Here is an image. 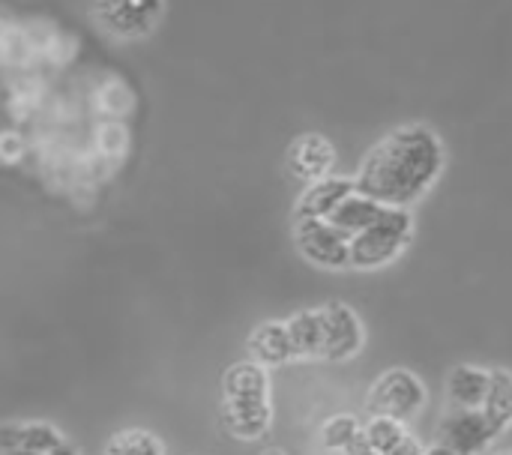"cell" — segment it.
<instances>
[{
	"instance_id": "7c38bea8",
	"label": "cell",
	"mask_w": 512,
	"mask_h": 455,
	"mask_svg": "<svg viewBox=\"0 0 512 455\" xmlns=\"http://www.w3.org/2000/svg\"><path fill=\"white\" fill-rule=\"evenodd\" d=\"M225 402H270V378L261 363H234L222 378Z\"/></svg>"
},
{
	"instance_id": "9c48e42d",
	"label": "cell",
	"mask_w": 512,
	"mask_h": 455,
	"mask_svg": "<svg viewBox=\"0 0 512 455\" xmlns=\"http://www.w3.org/2000/svg\"><path fill=\"white\" fill-rule=\"evenodd\" d=\"M357 189L348 177H324L318 183H309L306 192L297 201V219H330L333 210Z\"/></svg>"
},
{
	"instance_id": "9a60e30c",
	"label": "cell",
	"mask_w": 512,
	"mask_h": 455,
	"mask_svg": "<svg viewBox=\"0 0 512 455\" xmlns=\"http://www.w3.org/2000/svg\"><path fill=\"white\" fill-rule=\"evenodd\" d=\"M384 210H387V204H381V201L369 198L366 192L354 189V192H351V195L336 207V210H333L330 222L354 240L360 231H366L372 222H378Z\"/></svg>"
},
{
	"instance_id": "484cf974",
	"label": "cell",
	"mask_w": 512,
	"mask_h": 455,
	"mask_svg": "<svg viewBox=\"0 0 512 455\" xmlns=\"http://www.w3.org/2000/svg\"><path fill=\"white\" fill-rule=\"evenodd\" d=\"M45 455H78L69 444H63V447H57V450H51V453H45Z\"/></svg>"
},
{
	"instance_id": "ac0fdd59",
	"label": "cell",
	"mask_w": 512,
	"mask_h": 455,
	"mask_svg": "<svg viewBox=\"0 0 512 455\" xmlns=\"http://www.w3.org/2000/svg\"><path fill=\"white\" fill-rule=\"evenodd\" d=\"M363 432H366L369 450L381 455H390L408 438V426L393 417H375L369 426H363Z\"/></svg>"
},
{
	"instance_id": "2e32d148",
	"label": "cell",
	"mask_w": 512,
	"mask_h": 455,
	"mask_svg": "<svg viewBox=\"0 0 512 455\" xmlns=\"http://www.w3.org/2000/svg\"><path fill=\"white\" fill-rule=\"evenodd\" d=\"M288 333L294 342L297 357H324L327 351V327H324V309H303L288 321Z\"/></svg>"
},
{
	"instance_id": "cb8c5ba5",
	"label": "cell",
	"mask_w": 512,
	"mask_h": 455,
	"mask_svg": "<svg viewBox=\"0 0 512 455\" xmlns=\"http://www.w3.org/2000/svg\"><path fill=\"white\" fill-rule=\"evenodd\" d=\"M390 455H426V447H423L417 438H411V435H408V438H405V441H402V444H399V447H396Z\"/></svg>"
},
{
	"instance_id": "6da1fadb",
	"label": "cell",
	"mask_w": 512,
	"mask_h": 455,
	"mask_svg": "<svg viewBox=\"0 0 512 455\" xmlns=\"http://www.w3.org/2000/svg\"><path fill=\"white\" fill-rule=\"evenodd\" d=\"M444 162V144L429 126H399L369 150L354 183L387 207H408L438 183Z\"/></svg>"
},
{
	"instance_id": "d4e9b609",
	"label": "cell",
	"mask_w": 512,
	"mask_h": 455,
	"mask_svg": "<svg viewBox=\"0 0 512 455\" xmlns=\"http://www.w3.org/2000/svg\"><path fill=\"white\" fill-rule=\"evenodd\" d=\"M426 455H459V453H453L450 447H444V444H435V447H429L426 450Z\"/></svg>"
},
{
	"instance_id": "4316f807",
	"label": "cell",
	"mask_w": 512,
	"mask_h": 455,
	"mask_svg": "<svg viewBox=\"0 0 512 455\" xmlns=\"http://www.w3.org/2000/svg\"><path fill=\"white\" fill-rule=\"evenodd\" d=\"M261 455H288V453H282L279 447H270V450H264V453H261Z\"/></svg>"
},
{
	"instance_id": "603a6c76",
	"label": "cell",
	"mask_w": 512,
	"mask_h": 455,
	"mask_svg": "<svg viewBox=\"0 0 512 455\" xmlns=\"http://www.w3.org/2000/svg\"><path fill=\"white\" fill-rule=\"evenodd\" d=\"M3 156H6V162H15L18 156H24V141L15 132L3 135Z\"/></svg>"
},
{
	"instance_id": "5b68a950",
	"label": "cell",
	"mask_w": 512,
	"mask_h": 455,
	"mask_svg": "<svg viewBox=\"0 0 512 455\" xmlns=\"http://www.w3.org/2000/svg\"><path fill=\"white\" fill-rule=\"evenodd\" d=\"M165 9V0H96L93 15L114 39H141L153 33Z\"/></svg>"
},
{
	"instance_id": "8992f818",
	"label": "cell",
	"mask_w": 512,
	"mask_h": 455,
	"mask_svg": "<svg viewBox=\"0 0 512 455\" xmlns=\"http://www.w3.org/2000/svg\"><path fill=\"white\" fill-rule=\"evenodd\" d=\"M498 426L486 417V411H456L441 423L438 432V444L450 447L459 455H480L495 438H498Z\"/></svg>"
},
{
	"instance_id": "4fadbf2b",
	"label": "cell",
	"mask_w": 512,
	"mask_h": 455,
	"mask_svg": "<svg viewBox=\"0 0 512 455\" xmlns=\"http://www.w3.org/2000/svg\"><path fill=\"white\" fill-rule=\"evenodd\" d=\"M63 435L48 423H6L0 432V450H21L30 455H45L63 447Z\"/></svg>"
},
{
	"instance_id": "e0dca14e",
	"label": "cell",
	"mask_w": 512,
	"mask_h": 455,
	"mask_svg": "<svg viewBox=\"0 0 512 455\" xmlns=\"http://www.w3.org/2000/svg\"><path fill=\"white\" fill-rule=\"evenodd\" d=\"M486 417L498 426V432L504 435V429L512 426V372L507 369H492V393L486 399Z\"/></svg>"
},
{
	"instance_id": "3957f363",
	"label": "cell",
	"mask_w": 512,
	"mask_h": 455,
	"mask_svg": "<svg viewBox=\"0 0 512 455\" xmlns=\"http://www.w3.org/2000/svg\"><path fill=\"white\" fill-rule=\"evenodd\" d=\"M294 240L303 258L324 270L351 267V237L339 231L330 219H297Z\"/></svg>"
},
{
	"instance_id": "8fae6325",
	"label": "cell",
	"mask_w": 512,
	"mask_h": 455,
	"mask_svg": "<svg viewBox=\"0 0 512 455\" xmlns=\"http://www.w3.org/2000/svg\"><path fill=\"white\" fill-rule=\"evenodd\" d=\"M273 423L270 402H225L222 405V426L231 438L258 441L267 435Z\"/></svg>"
},
{
	"instance_id": "277c9868",
	"label": "cell",
	"mask_w": 512,
	"mask_h": 455,
	"mask_svg": "<svg viewBox=\"0 0 512 455\" xmlns=\"http://www.w3.org/2000/svg\"><path fill=\"white\" fill-rule=\"evenodd\" d=\"M426 405V387L414 372L405 369H393L384 378L375 381L372 393H369V408L375 417H393L408 423L411 417H417Z\"/></svg>"
},
{
	"instance_id": "ba28073f",
	"label": "cell",
	"mask_w": 512,
	"mask_h": 455,
	"mask_svg": "<svg viewBox=\"0 0 512 455\" xmlns=\"http://www.w3.org/2000/svg\"><path fill=\"white\" fill-rule=\"evenodd\" d=\"M324 309V327H327V360H348L363 345V324L345 303H327Z\"/></svg>"
},
{
	"instance_id": "52a82bcc",
	"label": "cell",
	"mask_w": 512,
	"mask_h": 455,
	"mask_svg": "<svg viewBox=\"0 0 512 455\" xmlns=\"http://www.w3.org/2000/svg\"><path fill=\"white\" fill-rule=\"evenodd\" d=\"M333 162H336V147L330 144V138L318 132H303L288 147V168L297 180L318 183L330 177Z\"/></svg>"
},
{
	"instance_id": "ffe728a7",
	"label": "cell",
	"mask_w": 512,
	"mask_h": 455,
	"mask_svg": "<svg viewBox=\"0 0 512 455\" xmlns=\"http://www.w3.org/2000/svg\"><path fill=\"white\" fill-rule=\"evenodd\" d=\"M360 432H363V426L351 414H336L321 426V444H324V450L348 453V447L357 441Z\"/></svg>"
},
{
	"instance_id": "7402d4cb",
	"label": "cell",
	"mask_w": 512,
	"mask_h": 455,
	"mask_svg": "<svg viewBox=\"0 0 512 455\" xmlns=\"http://www.w3.org/2000/svg\"><path fill=\"white\" fill-rule=\"evenodd\" d=\"M96 150L102 159H123L129 150V132L120 120H105L96 132Z\"/></svg>"
},
{
	"instance_id": "83f0119b",
	"label": "cell",
	"mask_w": 512,
	"mask_h": 455,
	"mask_svg": "<svg viewBox=\"0 0 512 455\" xmlns=\"http://www.w3.org/2000/svg\"><path fill=\"white\" fill-rule=\"evenodd\" d=\"M363 455H381V453H372V450H369V453H363Z\"/></svg>"
},
{
	"instance_id": "d6986e66",
	"label": "cell",
	"mask_w": 512,
	"mask_h": 455,
	"mask_svg": "<svg viewBox=\"0 0 512 455\" xmlns=\"http://www.w3.org/2000/svg\"><path fill=\"white\" fill-rule=\"evenodd\" d=\"M96 105H99V111L108 117V120H120V117H126L132 108H135V93H132V87L129 84H123V81H105V84H99V90H96Z\"/></svg>"
},
{
	"instance_id": "7a4b0ae2",
	"label": "cell",
	"mask_w": 512,
	"mask_h": 455,
	"mask_svg": "<svg viewBox=\"0 0 512 455\" xmlns=\"http://www.w3.org/2000/svg\"><path fill=\"white\" fill-rule=\"evenodd\" d=\"M414 237V219L408 207H387L378 222L360 231L351 240V267L354 270H378L396 261Z\"/></svg>"
},
{
	"instance_id": "5bb4252c",
	"label": "cell",
	"mask_w": 512,
	"mask_h": 455,
	"mask_svg": "<svg viewBox=\"0 0 512 455\" xmlns=\"http://www.w3.org/2000/svg\"><path fill=\"white\" fill-rule=\"evenodd\" d=\"M249 354L255 363H261L264 369L267 366H285L294 354V342H291V333H288V324H279V321H270V324H261L252 330L249 336Z\"/></svg>"
},
{
	"instance_id": "30bf717a",
	"label": "cell",
	"mask_w": 512,
	"mask_h": 455,
	"mask_svg": "<svg viewBox=\"0 0 512 455\" xmlns=\"http://www.w3.org/2000/svg\"><path fill=\"white\" fill-rule=\"evenodd\" d=\"M492 393V369L456 366L447 378V396L456 411H483Z\"/></svg>"
},
{
	"instance_id": "44dd1931",
	"label": "cell",
	"mask_w": 512,
	"mask_h": 455,
	"mask_svg": "<svg viewBox=\"0 0 512 455\" xmlns=\"http://www.w3.org/2000/svg\"><path fill=\"white\" fill-rule=\"evenodd\" d=\"M105 455H165L162 444L156 435L144 432V429H126L120 435L111 438L108 453Z\"/></svg>"
}]
</instances>
